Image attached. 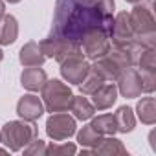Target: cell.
I'll use <instances>...</instances> for the list:
<instances>
[{
	"label": "cell",
	"mask_w": 156,
	"mask_h": 156,
	"mask_svg": "<svg viewBox=\"0 0 156 156\" xmlns=\"http://www.w3.org/2000/svg\"><path fill=\"white\" fill-rule=\"evenodd\" d=\"M114 15H103L98 8V0H55V11L51 31L72 42H79L83 35L90 30L112 31Z\"/></svg>",
	"instance_id": "1"
},
{
	"label": "cell",
	"mask_w": 156,
	"mask_h": 156,
	"mask_svg": "<svg viewBox=\"0 0 156 156\" xmlns=\"http://www.w3.org/2000/svg\"><path fill=\"white\" fill-rule=\"evenodd\" d=\"M136 61H138V53H134L130 50H121V48L110 46V50L103 57L96 59L90 64V70L96 72L99 77H103L105 81H116L121 70H125L129 66H136Z\"/></svg>",
	"instance_id": "2"
},
{
	"label": "cell",
	"mask_w": 156,
	"mask_h": 156,
	"mask_svg": "<svg viewBox=\"0 0 156 156\" xmlns=\"http://www.w3.org/2000/svg\"><path fill=\"white\" fill-rule=\"evenodd\" d=\"M130 26L136 33L138 44L141 48H154L156 46V20L152 13V4H134V9L129 13Z\"/></svg>",
	"instance_id": "3"
},
{
	"label": "cell",
	"mask_w": 156,
	"mask_h": 156,
	"mask_svg": "<svg viewBox=\"0 0 156 156\" xmlns=\"http://www.w3.org/2000/svg\"><path fill=\"white\" fill-rule=\"evenodd\" d=\"M0 130H2V143H6L8 151H11V152L22 151L39 134L35 121H26V119L8 121Z\"/></svg>",
	"instance_id": "4"
},
{
	"label": "cell",
	"mask_w": 156,
	"mask_h": 156,
	"mask_svg": "<svg viewBox=\"0 0 156 156\" xmlns=\"http://www.w3.org/2000/svg\"><path fill=\"white\" fill-rule=\"evenodd\" d=\"M42 105L48 112H66L72 103V88L70 85L59 81V79H50L42 87Z\"/></svg>",
	"instance_id": "5"
},
{
	"label": "cell",
	"mask_w": 156,
	"mask_h": 156,
	"mask_svg": "<svg viewBox=\"0 0 156 156\" xmlns=\"http://www.w3.org/2000/svg\"><path fill=\"white\" fill-rule=\"evenodd\" d=\"M110 39H112V46L114 48L130 50V51H134L138 55L143 50H147V48H141L138 44V39H136V33H134V30L130 26V20H129V13L127 11H121V13H118L114 17Z\"/></svg>",
	"instance_id": "6"
},
{
	"label": "cell",
	"mask_w": 156,
	"mask_h": 156,
	"mask_svg": "<svg viewBox=\"0 0 156 156\" xmlns=\"http://www.w3.org/2000/svg\"><path fill=\"white\" fill-rule=\"evenodd\" d=\"M39 46H41V50H42V53L46 57H51V59H55L59 62L62 59L73 55V53H83L79 42H72V41L62 39V37L53 35V33H50L46 39H42L39 42Z\"/></svg>",
	"instance_id": "7"
},
{
	"label": "cell",
	"mask_w": 156,
	"mask_h": 156,
	"mask_svg": "<svg viewBox=\"0 0 156 156\" xmlns=\"http://www.w3.org/2000/svg\"><path fill=\"white\" fill-rule=\"evenodd\" d=\"M79 44H81V50H83L85 57L90 59V61H96L110 50V37L103 30L96 28V30L87 31L83 35V39L79 41Z\"/></svg>",
	"instance_id": "8"
},
{
	"label": "cell",
	"mask_w": 156,
	"mask_h": 156,
	"mask_svg": "<svg viewBox=\"0 0 156 156\" xmlns=\"http://www.w3.org/2000/svg\"><path fill=\"white\" fill-rule=\"evenodd\" d=\"M90 72V62L85 53H73L61 61V75L70 85H79Z\"/></svg>",
	"instance_id": "9"
},
{
	"label": "cell",
	"mask_w": 156,
	"mask_h": 156,
	"mask_svg": "<svg viewBox=\"0 0 156 156\" xmlns=\"http://www.w3.org/2000/svg\"><path fill=\"white\" fill-rule=\"evenodd\" d=\"M75 129H77L75 118L66 112H53L46 121V134L53 141L68 140L70 136L75 134Z\"/></svg>",
	"instance_id": "10"
},
{
	"label": "cell",
	"mask_w": 156,
	"mask_h": 156,
	"mask_svg": "<svg viewBox=\"0 0 156 156\" xmlns=\"http://www.w3.org/2000/svg\"><path fill=\"white\" fill-rule=\"evenodd\" d=\"M116 83H118L116 85L118 94H121L127 99H134V98H140L143 94V90H141V75H140V70L136 66H129V68L121 70Z\"/></svg>",
	"instance_id": "11"
},
{
	"label": "cell",
	"mask_w": 156,
	"mask_h": 156,
	"mask_svg": "<svg viewBox=\"0 0 156 156\" xmlns=\"http://www.w3.org/2000/svg\"><path fill=\"white\" fill-rule=\"evenodd\" d=\"M17 114L20 116V119L26 121H37L42 114H44V105L42 99L35 94H24L19 103H17Z\"/></svg>",
	"instance_id": "12"
},
{
	"label": "cell",
	"mask_w": 156,
	"mask_h": 156,
	"mask_svg": "<svg viewBox=\"0 0 156 156\" xmlns=\"http://www.w3.org/2000/svg\"><path fill=\"white\" fill-rule=\"evenodd\" d=\"M46 81H48V75L41 66H26L20 73V85L30 92L42 90Z\"/></svg>",
	"instance_id": "13"
},
{
	"label": "cell",
	"mask_w": 156,
	"mask_h": 156,
	"mask_svg": "<svg viewBox=\"0 0 156 156\" xmlns=\"http://www.w3.org/2000/svg\"><path fill=\"white\" fill-rule=\"evenodd\" d=\"M118 99V87L116 83H103L94 94H92V105L96 110H107L110 108Z\"/></svg>",
	"instance_id": "14"
},
{
	"label": "cell",
	"mask_w": 156,
	"mask_h": 156,
	"mask_svg": "<svg viewBox=\"0 0 156 156\" xmlns=\"http://www.w3.org/2000/svg\"><path fill=\"white\" fill-rule=\"evenodd\" d=\"M19 61H20V64H22L24 68H26V66H42L44 61H46V55L42 53L39 42L30 41V42H26V44L20 48V51H19Z\"/></svg>",
	"instance_id": "15"
},
{
	"label": "cell",
	"mask_w": 156,
	"mask_h": 156,
	"mask_svg": "<svg viewBox=\"0 0 156 156\" xmlns=\"http://www.w3.org/2000/svg\"><path fill=\"white\" fill-rule=\"evenodd\" d=\"M19 37V22L13 15H6L0 19V44L9 46Z\"/></svg>",
	"instance_id": "16"
},
{
	"label": "cell",
	"mask_w": 156,
	"mask_h": 156,
	"mask_svg": "<svg viewBox=\"0 0 156 156\" xmlns=\"http://www.w3.org/2000/svg\"><path fill=\"white\" fill-rule=\"evenodd\" d=\"M68 110H72V112H73V118H75V119H81V121L90 119V118L94 116V112H96L92 101H90L88 98H85L83 94L72 98V103H70V108H68Z\"/></svg>",
	"instance_id": "17"
},
{
	"label": "cell",
	"mask_w": 156,
	"mask_h": 156,
	"mask_svg": "<svg viewBox=\"0 0 156 156\" xmlns=\"http://www.w3.org/2000/svg\"><path fill=\"white\" fill-rule=\"evenodd\" d=\"M114 119H116V129L118 132H132L134 127H136V116H134V110L127 105L119 107L116 112H114Z\"/></svg>",
	"instance_id": "18"
},
{
	"label": "cell",
	"mask_w": 156,
	"mask_h": 156,
	"mask_svg": "<svg viewBox=\"0 0 156 156\" xmlns=\"http://www.w3.org/2000/svg\"><path fill=\"white\" fill-rule=\"evenodd\" d=\"M136 112L141 123L145 125H154L156 123V105H154V98L151 94H147L145 98H141L136 105Z\"/></svg>",
	"instance_id": "19"
},
{
	"label": "cell",
	"mask_w": 156,
	"mask_h": 156,
	"mask_svg": "<svg viewBox=\"0 0 156 156\" xmlns=\"http://www.w3.org/2000/svg\"><path fill=\"white\" fill-rule=\"evenodd\" d=\"M92 154H127V149L121 143V140L114 136H103L101 141L92 149Z\"/></svg>",
	"instance_id": "20"
},
{
	"label": "cell",
	"mask_w": 156,
	"mask_h": 156,
	"mask_svg": "<svg viewBox=\"0 0 156 156\" xmlns=\"http://www.w3.org/2000/svg\"><path fill=\"white\" fill-rule=\"evenodd\" d=\"M92 119V127L101 134V136H114L118 132L116 129V119H114V114H101L98 118H90Z\"/></svg>",
	"instance_id": "21"
},
{
	"label": "cell",
	"mask_w": 156,
	"mask_h": 156,
	"mask_svg": "<svg viewBox=\"0 0 156 156\" xmlns=\"http://www.w3.org/2000/svg\"><path fill=\"white\" fill-rule=\"evenodd\" d=\"M101 134L92 127V125H85L79 132H77V141H79L83 147H87V149H94L99 141H101Z\"/></svg>",
	"instance_id": "22"
},
{
	"label": "cell",
	"mask_w": 156,
	"mask_h": 156,
	"mask_svg": "<svg viewBox=\"0 0 156 156\" xmlns=\"http://www.w3.org/2000/svg\"><path fill=\"white\" fill-rule=\"evenodd\" d=\"M136 66L140 72H156V50L147 48L138 55Z\"/></svg>",
	"instance_id": "23"
},
{
	"label": "cell",
	"mask_w": 156,
	"mask_h": 156,
	"mask_svg": "<svg viewBox=\"0 0 156 156\" xmlns=\"http://www.w3.org/2000/svg\"><path fill=\"white\" fill-rule=\"evenodd\" d=\"M103 83H105L103 77H99L96 72H92V70H90V72H88V75H87L85 79H83L79 85H77V87L81 88V94H83V96H92V94H94L101 85H103Z\"/></svg>",
	"instance_id": "24"
},
{
	"label": "cell",
	"mask_w": 156,
	"mask_h": 156,
	"mask_svg": "<svg viewBox=\"0 0 156 156\" xmlns=\"http://www.w3.org/2000/svg\"><path fill=\"white\" fill-rule=\"evenodd\" d=\"M75 152H77V147L70 141L46 145V154H51V156H64V154H75Z\"/></svg>",
	"instance_id": "25"
},
{
	"label": "cell",
	"mask_w": 156,
	"mask_h": 156,
	"mask_svg": "<svg viewBox=\"0 0 156 156\" xmlns=\"http://www.w3.org/2000/svg\"><path fill=\"white\" fill-rule=\"evenodd\" d=\"M24 154L26 156H44L46 154V141L42 140H31L26 147H24Z\"/></svg>",
	"instance_id": "26"
},
{
	"label": "cell",
	"mask_w": 156,
	"mask_h": 156,
	"mask_svg": "<svg viewBox=\"0 0 156 156\" xmlns=\"http://www.w3.org/2000/svg\"><path fill=\"white\" fill-rule=\"evenodd\" d=\"M143 94H152L156 88V72H140Z\"/></svg>",
	"instance_id": "27"
},
{
	"label": "cell",
	"mask_w": 156,
	"mask_h": 156,
	"mask_svg": "<svg viewBox=\"0 0 156 156\" xmlns=\"http://www.w3.org/2000/svg\"><path fill=\"white\" fill-rule=\"evenodd\" d=\"M98 8L101 9L103 15H114L116 2H114V0H98Z\"/></svg>",
	"instance_id": "28"
},
{
	"label": "cell",
	"mask_w": 156,
	"mask_h": 156,
	"mask_svg": "<svg viewBox=\"0 0 156 156\" xmlns=\"http://www.w3.org/2000/svg\"><path fill=\"white\" fill-rule=\"evenodd\" d=\"M129 4H140V2H147V4H152V0H125Z\"/></svg>",
	"instance_id": "29"
},
{
	"label": "cell",
	"mask_w": 156,
	"mask_h": 156,
	"mask_svg": "<svg viewBox=\"0 0 156 156\" xmlns=\"http://www.w3.org/2000/svg\"><path fill=\"white\" fill-rule=\"evenodd\" d=\"M4 13H6V4H4V0H0V19L4 17Z\"/></svg>",
	"instance_id": "30"
},
{
	"label": "cell",
	"mask_w": 156,
	"mask_h": 156,
	"mask_svg": "<svg viewBox=\"0 0 156 156\" xmlns=\"http://www.w3.org/2000/svg\"><path fill=\"white\" fill-rule=\"evenodd\" d=\"M6 2H9V4H19V2H22V0H6Z\"/></svg>",
	"instance_id": "31"
},
{
	"label": "cell",
	"mask_w": 156,
	"mask_h": 156,
	"mask_svg": "<svg viewBox=\"0 0 156 156\" xmlns=\"http://www.w3.org/2000/svg\"><path fill=\"white\" fill-rule=\"evenodd\" d=\"M2 59H4V51H2V50H0V61H2Z\"/></svg>",
	"instance_id": "32"
},
{
	"label": "cell",
	"mask_w": 156,
	"mask_h": 156,
	"mask_svg": "<svg viewBox=\"0 0 156 156\" xmlns=\"http://www.w3.org/2000/svg\"><path fill=\"white\" fill-rule=\"evenodd\" d=\"M0 143H2V130H0Z\"/></svg>",
	"instance_id": "33"
}]
</instances>
